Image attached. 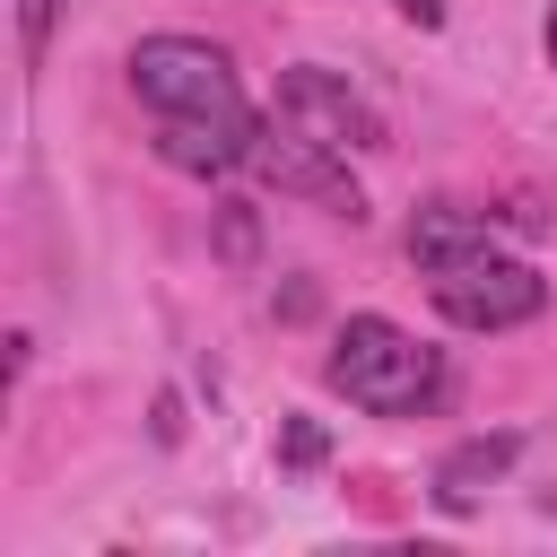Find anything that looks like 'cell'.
Instances as JSON below:
<instances>
[{"label": "cell", "instance_id": "1", "mask_svg": "<svg viewBox=\"0 0 557 557\" xmlns=\"http://www.w3.org/2000/svg\"><path fill=\"white\" fill-rule=\"evenodd\" d=\"M322 383L366 418H418L444 392V357L426 339H409L400 322H383V313H348L331 357H322Z\"/></svg>", "mask_w": 557, "mask_h": 557}, {"label": "cell", "instance_id": "2", "mask_svg": "<svg viewBox=\"0 0 557 557\" xmlns=\"http://www.w3.org/2000/svg\"><path fill=\"white\" fill-rule=\"evenodd\" d=\"M131 96L157 113V122H252L244 87H235V61L200 35H148L131 44Z\"/></svg>", "mask_w": 557, "mask_h": 557}, {"label": "cell", "instance_id": "3", "mask_svg": "<svg viewBox=\"0 0 557 557\" xmlns=\"http://www.w3.org/2000/svg\"><path fill=\"white\" fill-rule=\"evenodd\" d=\"M252 174H261L270 191H287V200H313V209L348 218V226L366 218V191H357V174H348V148H331V139H313V131H296V122H261Z\"/></svg>", "mask_w": 557, "mask_h": 557}, {"label": "cell", "instance_id": "4", "mask_svg": "<svg viewBox=\"0 0 557 557\" xmlns=\"http://www.w3.org/2000/svg\"><path fill=\"white\" fill-rule=\"evenodd\" d=\"M540 305H548V278H540L531 261H513V252H479V261L435 270V313H444L453 331H513V322H531Z\"/></svg>", "mask_w": 557, "mask_h": 557}, {"label": "cell", "instance_id": "5", "mask_svg": "<svg viewBox=\"0 0 557 557\" xmlns=\"http://www.w3.org/2000/svg\"><path fill=\"white\" fill-rule=\"evenodd\" d=\"M278 122H296V131H313L331 148H383V113L339 70H313V61L278 70Z\"/></svg>", "mask_w": 557, "mask_h": 557}, {"label": "cell", "instance_id": "6", "mask_svg": "<svg viewBox=\"0 0 557 557\" xmlns=\"http://www.w3.org/2000/svg\"><path fill=\"white\" fill-rule=\"evenodd\" d=\"M479 252H496V218L487 209H470V200H426L418 218H409V261L435 278V270H453V261H479Z\"/></svg>", "mask_w": 557, "mask_h": 557}, {"label": "cell", "instance_id": "7", "mask_svg": "<svg viewBox=\"0 0 557 557\" xmlns=\"http://www.w3.org/2000/svg\"><path fill=\"white\" fill-rule=\"evenodd\" d=\"M252 139L261 122H157V157L183 174H235L252 165Z\"/></svg>", "mask_w": 557, "mask_h": 557}, {"label": "cell", "instance_id": "8", "mask_svg": "<svg viewBox=\"0 0 557 557\" xmlns=\"http://www.w3.org/2000/svg\"><path fill=\"white\" fill-rule=\"evenodd\" d=\"M513 453H522V435L513 426H496V435H470V444H453L444 461H435V505L444 513H470L505 470H513Z\"/></svg>", "mask_w": 557, "mask_h": 557}, {"label": "cell", "instance_id": "9", "mask_svg": "<svg viewBox=\"0 0 557 557\" xmlns=\"http://www.w3.org/2000/svg\"><path fill=\"white\" fill-rule=\"evenodd\" d=\"M322 453H331V435H322L313 418H287V426H278V461H287V470H313Z\"/></svg>", "mask_w": 557, "mask_h": 557}, {"label": "cell", "instance_id": "10", "mask_svg": "<svg viewBox=\"0 0 557 557\" xmlns=\"http://www.w3.org/2000/svg\"><path fill=\"white\" fill-rule=\"evenodd\" d=\"M218 252H226V261H252V209H244V200L218 209Z\"/></svg>", "mask_w": 557, "mask_h": 557}, {"label": "cell", "instance_id": "11", "mask_svg": "<svg viewBox=\"0 0 557 557\" xmlns=\"http://www.w3.org/2000/svg\"><path fill=\"white\" fill-rule=\"evenodd\" d=\"M52 9H61V0H17V44H26V61L44 52V35H52Z\"/></svg>", "mask_w": 557, "mask_h": 557}, {"label": "cell", "instance_id": "12", "mask_svg": "<svg viewBox=\"0 0 557 557\" xmlns=\"http://www.w3.org/2000/svg\"><path fill=\"white\" fill-rule=\"evenodd\" d=\"M513 226H522V235H548V226H557V209H548L540 191H522V200H513Z\"/></svg>", "mask_w": 557, "mask_h": 557}, {"label": "cell", "instance_id": "13", "mask_svg": "<svg viewBox=\"0 0 557 557\" xmlns=\"http://www.w3.org/2000/svg\"><path fill=\"white\" fill-rule=\"evenodd\" d=\"M392 9H400L409 26H444V0H392Z\"/></svg>", "mask_w": 557, "mask_h": 557}, {"label": "cell", "instance_id": "14", "mask_svg": "<svg viewBox=\"0 0 557 557\" xmlns=\"http://www.w3.org/2000/svg\"><path fill=\"white\" fill-rule=\"evenodd\" d=\"M548 61H557V9H548Z\"/></svg>", "mask_w": 557, "mask_h": 557}]
</instances>
